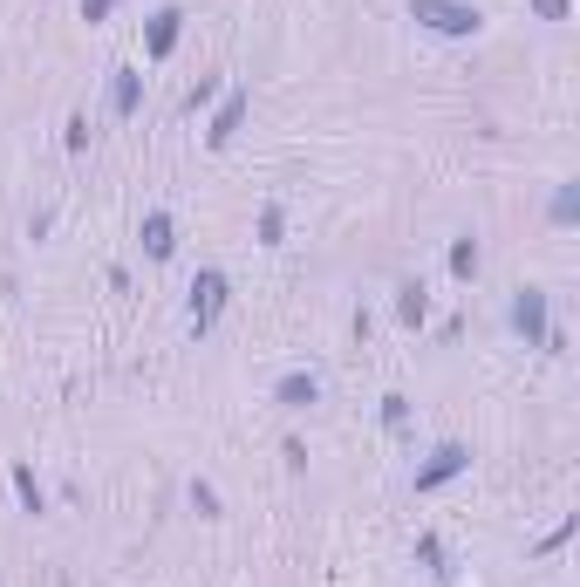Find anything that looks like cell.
I'll use <instances>...</instances> for the list:
<instances>
[{
	"label": "cell",
	"instance_id": "1",
	"mask_svg": "<svg viewBox=\"0 0 580 587\" xmlns=\"http://www.w3.org/2000/svg\"><path fill=\"white\" fill-rule=\"evenodd\" d=\"M410 21L430 28V35H458V41L485 28V14H478L471 0H410Z\"/></svg>",
	"mask_w": 580,
	"mask_h": 587
},
{
	"label": "cell",
	"instance_id": "2",
	"mask_svg": "<svg viewBox=\"0 0 580 587\" xmlns=\"http://www.w3.org/2000/svg\"><path fill=\"white\" fill-rule=\"evenodd\" d=\"M219 308H226V274H219V267H205V274L192 280V321H198V328H212Z\"/></svg>",
	"mask_w": 580,
	"mask_h": 587
},
{
	"label": "cell",
	"instance_id": "3",
	"mask_svg": "<svg viewBox=\"0 0 580 587\" xmlns=\"http://www.w3.org/2000/svg\"><path fill=\"white\" fill-rule=\"evenodd\" d=\"M512 328H519L526 342H546V335H553V328H546V294L540 287H526V294L512 301Z\"/></svg>",
	"mask_w": 580,
	"mask_h": 587
},
{
	"label": "cell",
	"instance_id": "4",
	"mask_svg": "<svg viewBox=\"0 0 580 587\" xmlns=\"http://www.w3.org/2000/svg\"><path fill=\"white\" fill-rule=\"evenodd\" d=\"M464 465H471V458H464V444H437V451H430V465L417 471V492H437V485H444V478H458Z\"/></svg>",
	"mask_w": 580,
	"mask_h": 587
},
{
	"label": "cell",
	"instance_id": "5",
	"mask_svg": "<svg viewBox=\"0 0 580 587\" xmlns=\"http://www.w3.org/2000/svg\"><path fill=\"white\" fill-rule=\"evenodd\" d=\"M178 28H185V14H178V7H157V14H151V35H144V55L164 62V55L178 48Z\"/></svg>",
	"mask_w": 580,
	"mask_h": 587
},
{
	"label": "cell",
	"instance_id": "6",
	"mask_svg": "<svg viewBox=\"0 0 580 587\" xmlns=\"http://www.w3.org/2000/svg\"><path fill=\"white\" fill-rule=\"evenodd\" d=\"M239 123H246V89H232V96H226V110L212 117V130H205V137H212V151H226V144H232V130H239Z\"/></svg>",
	"mask_w": 580,
	"mask_h": 587
},
{
	"label": "cell",
	"instance_id": "7",
	"mask_svg": "<svg viewBox=\"0 0 580 587\" xmlns=\"http://www.w3.org/2000/svg\"><path fill=\"white\" fill-rule=\"evenodd\" d=\"M137 103H144V76H137V69H116V82H110V110H116V117H130Z\"/></svg>",
	"mask_w": 580,
	"mask_h": 587
},
{
	"label": "cell",
	"instance_id": "8",
	"mask_svg": "<svg viewBox=\"0 0 580 587\" xmlns=\"http://www.w3.org/2000/svg\"><path fill=\"white\" fill-rule=\"evenodd\" d=\"M314 396H321V383H314V376H280V390H273V403H280V410H308Z\"/></svg>",
	"mask_w": 580,
	"mask_h": 587
},
{
	"label": "cell",
	"instance_id": "9",
	"mask_svg": "<svg viewBox=\"0 0 580 587\" xmlns=\"http://www.w3.org/2000/svg\"><path fill=\"white\" fill-rule=\"evenodd\" d=\"M171 246H178V239H171V212H151V219H144V253H151V260H164Z\"/></svg>",
	"mask_w": 580,
	"mask_h": 587
},
{
	"label": "cell",
	"instance_id": "10",
	"mask_svg": "<svg viewBox=\"0 0 580 587\" xmlns=\"http://www.w3.org/2000/svg\"><path fill=\"white\" fill-rule=\"evenodd\" d=\"M451 274H458V280L478 274V239H458V246H451Z\"/></svg>",
	"mask_w": 580,
	"mask_h": 587
},
{
	"label": "cell",
	"instance_id": "11",
	"mask_svg": "<svg viewBox=\"0 0 580 587\" xmlns=\"http://www.w3.org/2000/svg\"><path fill=\"white\" fill-rule=\"evenodd\" d=\"M396 314H403V321H424V314H430L424 287H403V301H396Z\"/></svg>",
	"mask_w": 580,
	"mask_h": 587
},
{
	"label": "cell",
	"instance_id": "12",
	"mask_svg": "<svg viewBox=\"0 0 580 587\" xmlns=\"http://www.w3.org/2000/svg\"><path fill=\"white\" fill-rule=\"evenodd\" d=\"M14 492L28 499V512H41V485H35V471H21V465H14Z\"/></svg>",
	"mask_w": 580,
	"mask_h": 587
},
{
	"label": "cell",
	"instance_id": "13",
	"mask_svg": "<svg viewBox=\"0 0 580 587\" xmlns=\"http://www.w3.org/2000/svg\"><path fill=\"white\" fill-rule=\"evenodd\" d=\"M280 226H287V219H280V205H267V212H260V239L280 246Z\"/></svg>",
	"mask_w": 580,
	"mask_h": 587
},
{
	"label": "cell",
	"instance_id": "14",
	"mask_svg": "<svg viewBox=\"0 0 580 587\" xmlns=\"http://www.w3.org/2000/svg\"><path fill=\"white\" fill-rule=\"evenodd\" d=\"M574 205H580V198H574V185H560V198H553V219L567 226V219H574Z\"/></svg>",
	"mask_w": 580,
	"mask_h": 587
},
{
	"label": "cell",
	"instance_id": "15",
	"mask_svg": "<svg viewBox=\"0 0 580 587\" xmlns=\"http://www.w3.org/2000/svg\"><path fill=\"white\" fill-rule=\"evenodd\" d=\"M526 7H540L546 21H567V0H526Z\"/></svg>",
	"mask_w": 580,
	"mask_h": 587
},
{
	"label": "cell",
	"instance_id": "16",
	"mask_svg": "<svg viewBox=\"0 0 580 587\" xmlns=\"http://www.w3.org/2000/svg\"><path fill=\"white\" fill-rule=\"evenodd\" d=\"M110 7H116V0H82V14H89V21H103Z\"/></svg>",
	"mask_w": 580,
	"mask_h": 587
}]
</instances>
